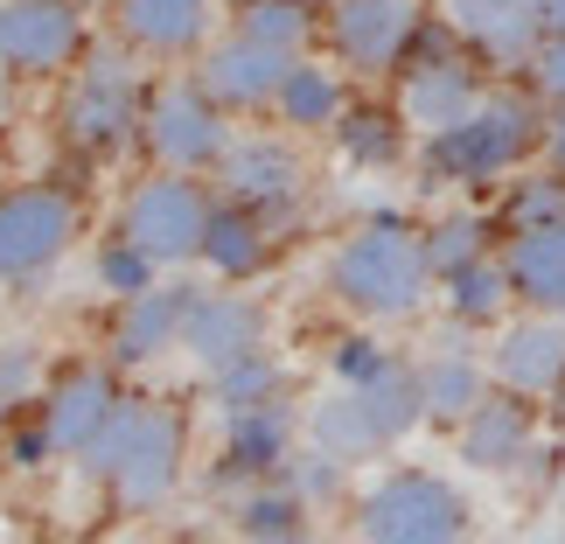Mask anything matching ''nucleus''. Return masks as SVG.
I'll list each match as a JSON object with an SVG mask.
<instances>
[{"label":"nucleus","instance_id":"1","mask_svg":"<svg viewBox=\"0 0 565 544\" xmlns=\"http://www.w3.org/2000/svg\"><path fill=\"white\" fill-rule=\"evenodd\" d=\"M329 294L363 321H412L433 294L426 245L412 237L398 216H371L363 231H350L329 258Z\"/></svg>","mask_w":565,"mask_h":544},{"label":"nucleus","instance_id":"2","mask_svg":"<svg viewBox=\"0 0 565 544\" xmlns=\"http://www.w3.org/2000/svg\"><path fill=\"white\" fill-rule=\"evenodd\" d=\"M545 140V119H537L531 98L516 92H489L461 126L447 134H426V175L433 182H454V189H475V182H503L531 147Z\"/></svg>","mask_w":565,"mask_h":544},{"label":"nucleus","instance_id":"3","mask_svg":"<svg viewBox=\"0 0 565 544\" xmlns=\"http://www.w3.org/2000/svg\"><path fill=\"white\" fill-rule=\"evenodd\" d=\"M363 544H468V503L433 468H391L356 503Z\"/></svg>","mask_w":565,"mask_h":544},{"label":"nucleus","instance_id":"4","mask_svg":"<svg viewBox=\"0 0 565 544\" xmlns=\"http://www.w3.org/2000/svg\"><path fill=\"white\" fill-rule=\"evenodd\" d=\"M210 216H216L210 189L195 175H182V168H161V175H147V182L126 189L119 237H134L154 266H189V258H203Z\"/></svg>","mask_w":565,"mask_h":544},{"label":"nucleus","instance_id":"5","mask_svg":"<svg viewBox=\"0 0 565 544\" xmlns=\"http://www.w3.org/2000/svg\"><path fill=\"white\" fill-rule=\"evenodd\" d=\"M140 140L161 168H182V175H216V161L231 154V126H224V105H216L195 77H175L161 92H147V113H140Z\"/></svg>","mask_w":565,"mask_h":544},{"label":"nucleus","instance_id":"6","mask_svg":"<svg viewBox=\"0 0 565 544\" xmlns=\"http://www.w3.org/2000/svg\"><path fill=\"white\" fill-rule=\"evenodd\" d=\"M140 113H147V84L134 77V63L126 56H84V71L71 77V92H63V134L71 147L84 154H113L140 134Z\"/></svg>","mask_w":565,"mask_h":544},{"label":"nucleus","instance_id":"7","mask_svg":"<svg viewBox=\"0 0 565 544\" xmlns=\"http://www.w3.org/2000/svg\"><path fill=\"white\" fill-rule=\"evenodd\" d=\"M77 237V203L56 182H29L0 195V279L50 273Z\"/></svg>","mask_w":565,"mask_h":544},{"label":"nucleus","instance_id":"8","mask_svg":"<svg viewBox=\"0 0 565 544\" xmlns=\"http://www.w3.org/2000/svg\"><path fill=\"white\" fill-rule=\"evenodd\" d=\"M475 105H482V77H475L468 56H454L440 35H419L405 56V84H398V113L419 134H447L461 126Z\"/></svg>","mask_w":565,"mask_h":544},{"label":"nucleus","instance_id":"9","mask_svg":"<svg viewBox=\"0 0 565 544\" xmlns=\"http://www.w3.org/2000/svg\"><path fill=\"white\" fill-rule=\"evenodd\" d=\"M84 0H0V63L14 77H50L84 56Z\"/></svg>","mask_w":565,"mask_h":544},{"label":"nucleus","instance_id":"10","mask_svg":"<svg viewBox=\"0 0 565 544\" xmlns=\"http://www.w3.org/2000/svg\"><path fill=\"white\" fill-rule=\"evenodd\" d=\"M182 461H189V419L175 405H140V426L126 440V461L113 474V495L126 510H161L182 489Z\"/></svg>","mask_w":565,"mask_h":544},{"label":"nucleus","instance_id":"11","mask_svg":"<svg viewBox=\"0 0 565 544\" xmlns=\"http://www.w3.org/2000/svg\"><path fill=\"white\" fill-rule=\"evenodd\" d=\"M329 35L350 71H398L412 56V42L426 35V14H419V0H335Z\"/></svg>","mask_w":565,"mask_h":544},{"label":"nucleus","instance_id":"12","mask_svg":"<svg viewBox=\"0 0 565 544\" xmlns=\"http://www.w3.org/2000/svg\"><path fill=\"white\" fill-rule=\"evenodd\" d=\"M287 71H294L287 50L252 42V35H237V29L195 56V84H203L224 113H266V105L279 98V84H287Z\"/></svg>","mask_w":565,"mask_h":544},{"label":"nucleus","instance_id":"13","mask_svg":"<svg viewBox=\"0 0 565 544\" xmlns=\"http://www.w3.org/2000/svg\"><path fill=\"white\" fill-rule=\"evenodd\" d=\"M182 350L203 370H231L266 350V308L245 294H189V321H182Z\"/></svg>","mask_w":565,"mask_h":544},{"label":"nucleus","instance_id":"14","mask_svg":"<svg viewBox=\"0 0 565 544\" xmlns=\"http://www.w3.org/2000/svg\"><path fill=\"white\" fill-rule=\"evenodd\" d=\"M119 405H126V398H119L113 370H105V363H71L50 391H42V426H50L56 454H84V447L105 433V419H113Z\"/></svg>","mask_w":565,"mask_h":544},{"label":"nucleus","instance_id":"15","mask_svg":"<svg viewBox=\"0 0 565 544\" xmlns=\"http://www.w3.org/2000/svg\"><path fill=\"white\" fill-rule=\"evenodd\" d=\"M454 433H461V461L482 474H516L537 447V419H531L524 391H489Z\"/></svg>","mask_w":565,"mask_h":544},{"label":"nucleus","instance_id":"16","mask_svg":"<svg viewBox=\"0 0 565 544\" xmlns=\"http://www.w3.org/2000/svg\"><path fill=\"white\" fill-rule=\"evenodd\" d=\"M447 29L489 63H531L545 42L537 0H447Z\"/></svg>","mask_w":565,"mask_h":544},{"label":"nucleus","instance_id":"17","mask_svg":"<svg viewBox=\"0 0 565 544\" xmlns=\"http://www.w3.org/2000/svg\"><path fill=\"white\" fill-rule=\"evenodd\" d=\"M495 384L503 391H524V398H552L565 384V329L558 314H531V321H510L495 335Z\"/></svg>","mask_w":565,"mask_h":544},{"label":"nucleus","instance_id":"18","mask_svg":"<svg viewBox=\"0 0 565 544\" xmlns=\"http://www.w3.org/2000/svg\"><path fill=\"white\" fill-rule=\"evenodd\" d=\"M216 182H224V195H231V203H245V210L294 203V195H300V154H294L287 140L237 134L231 154L216 161Z\"/></svg>","mask_w":565,"mask_h":544},{"label":"nucleus","instance_id":"19","mask_svg":"<svg viewBox=\"0 0 565 544\" xmlns=\"http://www.w3.org/2000/svg\"><path fill=\"white\" fill-rule=\"evenodd\" d=\"M113 21L134 56H195L210 42V0H119Z\"/></svg>","mask_w":565,"mask_h":544},{"label":"nucleus","instance_id":"20","mask_svg":"<svg viewBox=\"0 0 565 544\" xmlns=\"http://www.w3.org/2000/svg\"><path fill=\"white\" fill-rule=\"evenodd\" d=\"M195 287H147L134 300H119L113 321V363H154L168 350H182V321H189Z\"/></svg>","mask_w":565,"mask_h":544},{"label":"nucleus","instance_id":"21","mask_svg":"<svg viewBox=\"0 0 565 544\" xmlns=\"http://www.w3.org/2000/svg\"><path fill=\"white\" fill-rule=\"evenodd\" d=\"M510 287L531 314H565V216L558 224H531V231H510Z\"/></svg>","mask_w":565,"mask_h":544},{"label":"nucleus","instance_id":"22","mask_svg":"<svg viewBox=\"0 0 565 544\" xmlns=\"http://www.w3.org/2000/svg\"><path fill=\"white\" fill-rule=\"evenodd\" d=\"M287 461H294V412L287 405L231 412V433H224V474L231 482H266Z\"/></svg>","mask_w":565,"mask_h":544},{"label":"nucleus","instance_id":"23","mask_svg":"<svg viewBox=\"0 0 565 544\" xmlns=\"http://www.w3.org/2000/svg\"><path fill=\"white\" fill-rule=\"evenodd\" d=\"M203 258H210L216 279H258V273L273 266V231H266V216L245 210V203H216L210 237H203Z\"/></svg>","mask_w":565,"mask_h":544},{"label":"nucleus","instance_id":"24","mask_svg":"<svg viewBox=\"0 0 565 544\" xmlns=\"http://www.w3.org/2000/svg\"><path fill=\"white\" fill-rule=\"evenodd\" d=\"M273 113L294 126V134H321V126H335L342 113H350V98H342V71H329V63H308L294 56L287 84H279Z\"/></svg>","mask_w":565,"mask_h":544},{"label":"nucleus","instance_id":"25","mask_svg":"<svg viewBox=\"0 0 565 544\" xmlns=\"http://www.w3.org/2000/svg\"><path fill=\"white\" fill-rule=\"evenodd\" d=\"M356 398H363V412H371V426H377L384 447L405 440L412 426H426V384H419V370L398 363V356H391L371 384H356Z\"/></svg>","mask_w":565,"mask_h":544},{"label":"nucleus","instance_id":"26","mask_svg":"<svg viewBox=\"0 0 565 544\" xmlns=\"http://www.w3.org/2000/svg\"><path fill=\"white\" fill-rule=\"evenodd\" d=\"M419 384H426V419L433 426H461L468 412L489 398V377H482V363L468 350H440L419 370Z\"/></svg>","mask_w":565,"mask_h":544},{"label":"nucleus","instance_id":"27","mask_svg":"<svg viewBox=\"0 0 565 544\" xmlns=\"http://www.w3.org/2000/svg\"><path fill=\"white\" fill-rule=\"evenodd\" d=\"M447 287V314L461 321V329H489V321H503L510 314V266H495V258H475V266H461L454 279H440Z\"/></svg>","mask_w":565,"mask_h":544},{"label":"nucleus","instance_id":"28","mask_svg":"<svg viewBox=\"0 0 565 544\" xmlns=\"http://www.w3.org/2000/svg\"><path fill=\"white\" fill-rule=\"evenodd\" d=\"M335 140L356 168H391L405 154V113H384V105H350L335 119Z\"/></svg>","mask_w":565,"mask_h":544},{"label":"nucleus","instance_id":"29","mask_svg":"<svg viewBox=\"0 0 565 544\" xmlns=\"http://www.w3.org/2000/svg\"><path fill=\"white\" fill-rule=\"evenodd\" d=\"M237 35L300 56L315 42V0H237Z\"/></svg>","mask_w":565,"mask_h":544},{"label":"nucleus","instance_id":"30","mask_svg":"<svg viewBox=\"0 0 565 544\" xmlns=\"http://www.w3.org/2000/svg\"><path fill=\"white\" fill-rule=\"evenodd\" d=\"M308 433H315V447H321V454H335V461H363V454H377V447H384V440H377V426H371V412H363V398H356V391H342V398L315 405Z\"/></svg>","mask_w":565,"mask_h":544},{"label":"nucleus","instance_id":"31","mask_svg":"<svg viewBox=\"0 0 565 544\" xmlns=\"http://www.w3.org/2000/svg\"><path fill=\"white\" fill-rule=\"evenodd\" d=\"M419 245H426V266H433V279H454L461 266H475V258H489V216H475V210H454V216H440L433 231H419Z\"/></svg>","mask_w":565,"mask_h":544},{"label":"nucleus","instance_id":"32","mask_svg":"<svg viewBox=\"0 0 565 544\" xmlns=\"http://www.w3.org/2000/svg\"><path fill=\"white\" fill-rule=\"evenodd\" d=\"M279 391H287V377H279V363L258 350L245 363H231V370H210V405L224 412H252V405H279Z\"/></svg>","mask_w":565,"mask_h":544},{"label":"nucleus","instance_id":"33","mask_svg":"<svg viewBox=\"0 0 565 544\" xmlns=\"http://www.w3.org/2000/svg\"><path fill=\"white\" fill-rule=\"evenodd\" d=\"M154 258H147L134 237H113V245L98 252V294H113V300H134V294H147L154 287Z\"/></svg>","mask_w":565,"mask_h":544},{"label":"nucleus","instance_id":"34","mask_svg":"<svg viewBox=\"0 0 565 544\" xmlns=\"http://www.w3.org/2000/svg\"><path fill=\"white\" fill-rule=\"evenodd\" d=\"M558 216H565V175H558V168H552V175L516 182V189H510V203H503V224H510V231L558 224Z\"/></svg>","mask_w":565,"mask_h":544},{"label":"nucleus","instance_id":"35","mask_svg":"<svg viewBox=\"0 0 565 544\" xmlns=\"http://www.w3.org/2000/svg\"><path fill=\"white\" fill-rule=\"evenodd\" d=\"M134 426H140V398H126L113 419H105V433L92 447L77 454V468H84V482H113L119 474V461H126V440H134Z\"/></svg>","mask_w":565,"mask_h":544},{"label":"nucleus","instance_id":"36","mask_svg":"<svg viewBox=\"0 0 565 544\" xmlns=\"http://www.w3.org/2000/svg\"><path fill=\"white\" fill-rule=\"evenodd\" d=\"M300 510H308V503H300L294 489H266V482H258V489L245 495V503H237V531H245V537L300 531Z\"/></svg>","mask_w":565,"mask_h":544},{"label":"nucleus","instance_id":"37","mask_svg":"<svg viewBox=\"0 0 565 544\" xmlns=\"http://www.w3.org/2000/svg\"><path fill=\"white\" fill-rule=\"evenodd\" d=\"M342 482H350V461H335V454H300V461H287V489L300 495V503H335Z\"/></svg>","mask_w":565,"mask_h":544},{"label":"nucleus","instance_id":"38","mask_svg":"<svg viewBox=\"0 0 565 544\" xmlns=\"http://www.w3.org/2000/svg\"><path fill=\"white\" fill-rule=\"evenodd\" d=\"M35 398V350L29 342H0V426L14 419V405Z\"/></svg>","mask_w":565,"mask_h":544},{"label":"nucleus","instance_id":"39","mask_svg":"<svg viewBox=\"0 0 565 544\" xmlns=\"http://www.w3.org/2000/svg\"><path fill=\"white\" fill-rule=\"evenodd\" d=\"M524 71H531V92H537V98L565 105V29H552L545 42H537V56L524 63Z\"/></svg>","mask_w":565,"mask_h":544},{"label":"nucleus","instance_id":"40","mask_svg":"<svg viewBox=\"0 0 565 544\" xmlns=\"http://www.w3.org/2000/svg\"><path fill=\"white\" fill-rule=\"evenodd\" d=\"M329 363H335V377H342V384L356 391V384H371L377 370L391 363V350H377L371 335H350V342H335V356H329Z\"/></svg>","mask_w":565,"mask_h":544},{"label":"nucleus","instance_id":"41","mask_svg":"<svg viewBox=\"0 0 565 544\" xmlns=\"http://www.w3.org/2000/svg\"><path fill=\"white\" fill-rule=\"evenodd\" d=\"M50 454H56V440H50V426H42V412H35L29 426H14V433H8V468H14V474H35L42 461H50Z\"/></svg>","mask_w":565,"mask_h":544},{"label":"nucleus","instance_id":"42","mask_svg":"<svg viewBox=\"0 0 565 544\" xmlns=\"http://www.w3.org/2000/svg\"><path fill=\"white\" fill-rule=\"evenodd\" d=\"M545 161H552L558 175H565V105H558V113L545 119Z\"/></svg>","mask_w":565,"mask_h":544},{"label":"nucleus","instance_id":"43","mask_svg":"<svg viewBox=\"0 0 565 544\" xmlns=\"http://www.w3.org/2000/svg\"><path fill=\"white\" fill-rule=\"evenodd\" d=\"M537 14H545V35L565 29V0H537Z\"/></svg>","mask_w":565,"mask_h":544},{"label":"nucleus","instance_id":"44","mask_svg":"<svg viewBox=\"0 0 565 544\" xmlns=\"http://www.w3.org/2000/svg\"><path fill=\"white\" fill-rule=\"evenodd\" d=\"M245 544H315L308 531H273V537H245Z\"/></svg>","mask_w":565,"mask_h":544},{"label":"nucleus","instance_id":"45","mask_svg":"<svg viewBox=\"0 0 565 544\" xmlns=\"http://www.w3.org/2000/svg\"><path fill=\"white\" fill-rule=\"evenodd\" d=\"M84 8H119V0H84Z\"/></svg>","mask_w":565,"mask_h":544},{"label":"nucleus","instance_id":"46","mask_svg":"<svg viewBox=\"0 0 565 544\" xmlns=\"http://www.w3.org/2000/svg\"><path fill=\"white\" fill-rule=\"evenodd\" d=\"M315 8H335V0H315Z\"/></svg>","mask_w":565,"mask_h":544},{"label":"nucleus","instance_id":"47","mask_svg":"<svg viewBox=\"0 0 565 544\" xmlns=\"http://www.w3.org/2000/svg\"><path fill=\"white\" fill-rule=\"evenodd\" d=\"M558 544H565V537H558Z\"/></svg>","mask_w":565,"mask_h":544}]
</instances>
